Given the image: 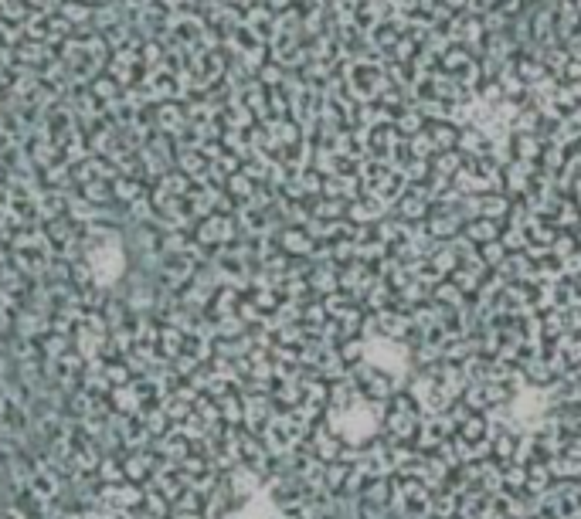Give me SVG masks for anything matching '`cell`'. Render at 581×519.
Instances as JSON below:
<instances>
[{
  "label": "cell",
  "mask_w": 581,
  "mask_h": 519,
  "mask_svg": "<svg viewBox=\"0 0 581 519\" xmlns=\"http://www.w3.org/2000/svg\"><path fill=\"white\" fill-rule=\"evenodd\" d=\"M544 414H548V397H541L537 391H527L517 397L510 418H514L520 428H537L544 421Z\"/></svg>",
  "instance_id": "obj_1"
}]
</instances>
